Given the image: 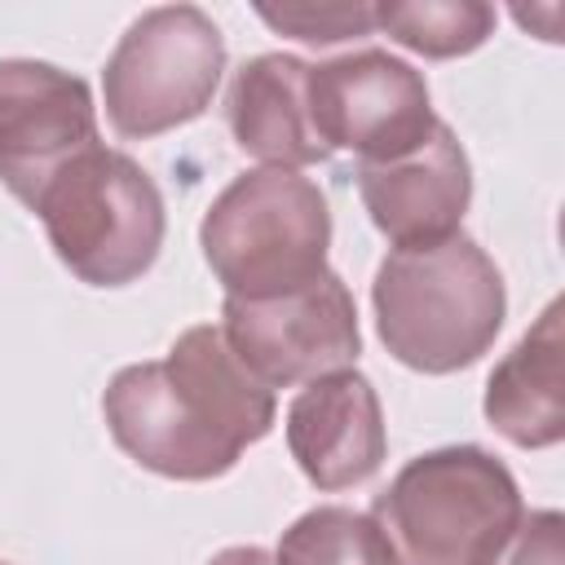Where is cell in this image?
<instances>
[{
	"label": "cell",
	"mask_w": 565,
	"mask_h": 565,
	"mask_svg": "<svg viewBox=\"0 0 565 565\" xmlns=\"http://www.w3.org/2000/svg\"><path fill=\"white\" fill-rule=\"evenodd\" d=\"M102 415L115 446L141 468L212 481L274 428V388L243 366L221 327L199 322L177 335L168 358L124 366L106 384Z\"/></svg>",
	"instance_id": "cell-1"
},
{
	"label": "cell",
	"mask_w": 565,
	"mask_h": 565,
	"mask_svg": "<svg viewBox=\"0 0 565 565\" xmlns=\"http://www.w3.org/2000/svg\"><path fill=\"white\" fill-rule=\"evenodd\" d=\"M384 349L424 375L477 362L503 327V274L468 238L450 234L428 247H393L371 287Z\"/></svg>",
	"instance_id": "cell-2"
},
{
	"label": "cell",
	"mask_w": 565,
	"mask_h": 565,
	"mask_svg": "<svg viewBox=\"0 0 565 565\" xmlns=\"http://www.w3.org/2000/svg\"><path fill=\"white\" fill-rule=\"evenodd\" d=\"M397 565H490L521 521L512 472L481 446L411 459L375 499Z\"/></svg>",
	"instance_id": "cell-3"
},
{
	"label": "cell",
	"mask_w": 565,
	"mask_h": 565,
	"mask_svg": "<svg viewBox=\"0 0 565 565\" xmlns=\"http://www.w3.org/2000/svg\"><path fill=\"white\" fill-rule=\"evenodd\" d=\"M199 243L225 300L296 291L327 274V194L291 168H252L212 199Z\"/></svg>",
	"instance_id": "cell-4"
},
{
	"label": "cell",
	"mask_w": 565,
	"mask_h": 565,
	"mask_svg": "<svg viewBox=\"0 0 565 565\" xmlns=\"http://www.w3.org/2000/svg\"><path fill=\"white\" fill-rule=\"evenodd\" d=\"M57 260L88 287L141 278L163 247V199L150 172L110 146L75 154L31 207Z\"/></svg>",
	"instance_id": "cell-5"
},
{
	"label": "cell",
	"mask_w": 565,
	"mask_h": 565,
	"mask_svg": "<svg viewBox=\"0 0 565 565\" xmlns=\"http://www.w3.org/2000/svg\"><path fill=\"white\" fill-rule=\"evenodd\" d=\"M225 71L221 26L199 4L146 9L102 71L106 119L119 137H154L207 110Z\"/></svg>",
	"instance_id": "cell-6"
},
{
	"label": "cell",
	"mask_w": 565,
	"mask_h": 565,
	"mask_svg": "<svg viewBox=\"0 0 565 565\" xmlns=\"http://www.w3.org/2000/svg\"><path fill=\"white\" fill-rule=\"evenodd\" d=\"M309 119L327 150H353L362 163H388L419 150L441 124L424 75L384 53L358 49L309 66Z\"/></svg>",
	"instance_id": "cell-7"
},
{
	"label": "cell",
	"mask_w": 565,
	"mask_h": 565,
	"mask_svg": "<svg viewBox=\"0 0 565 565\" xmlns=\"http://www.w3.org/2000/svg\"><path fill=\"white\" fill-rule=\"evenodd\" d=\"M221 331L243 366L269 388L353 371L362 349L353 296L331 269L269 300H225Z\"/></svg>",
	"instance_id": "cell-8"
},
{
	"label": "cell",
	"mask_w": 565,
	"mask_h": 565,
	"mask_svg": "<svg viewBox=\"0 0 565 565\" xmlns=\"http://www.w3.org/2000/svg\"><path fill=\"white\" fill-rule=\"evenodd\" d=\"M88 146H97V106L79 75L4 57L0 62V181L26 207Z\"/></svg>",
	"instance_id": "cell-9"
},
{
	"label": "cell",
	"mask_w": 565,
	"mask_h": 565,
	"mask_svg": "<svg viewBox=\"0 0 565 565\" xmlns=\"http://www.w3.org/2000/svg\"><path fill=\"white\" fill-rule=\"evenodd\" d=\"M358 190L375 230L393 247H428L459 234L472 199L468 154L446 124L433 137L388 163H358Z\"/></svg>",
	"instance_id": "cell-10"
},
{
	"label": "cell",
	"mask_w": 565,
	"mask_h": 565,
	"mask_svg": "<svg viewBox=\"0 0 565 565\" xmlns=\"http://www.w3.org/2000/svg\"><path fill=\"white\" fill-rule=\"evenodd\" d=\"M287 446L318 490H349L384 463V415L366 375L335 371L287 406Z\"/></svg>",
	"instance_id": "cell-11"
},
{
	"label": "cell",
	"mask_w": 565,
	"mask_h": 565,
	"mask_svg": "<svg viewBox=\"0 0 565 565\" xmlns=\"http://www.w3.org/2000/svg\"><path fill=\"white\" fill-rule=\"evenodd\" d=\"M305 79L309 66L291 53H260L234 71L225 115L243 154L260 159L265 168L291 172L331 154L313 132Z\"/></svg>",
	"instance_id": "cell-12"
},
{
	"label": "cell",
	"mask_w": 565,
	"mask_h": 565,
	"mask_svg": "<svg viewBox=\"0 0 565 565\" xmlns=\"http://www.w3.org/2000/svg\"><path fill=\"white\" fill-rule=\"evenodd\" d=\"M486 419L516 446L539 450L565 437V340L561 300H552L539 322L512 344V353L490 371Z\"/></svg>",
	"instance_id": "cell-13"
},
{
	"label": "cell",
	"mask_w": 565,
	"mask_h": 565,
	"mask_svg": "<svg viewBox=\"0 0 565 565\" xmlns=\"http://www.w3.org/2000/svg\"><path fill=\"white\" fill-rule=\"evenodd\" d=\"M375 26L424 57H459L486 44L494 9L481 0H388L375 4Z\"/></svg>",
	"instance_id": "cell-14"
},
{
	"label": "cell",
	"mask_w": 565,
	"mask_h": 565,
	"mask_svg": "<svg viewBox=\"0 0 565 565\" xmlns=\"http://www.w3.org/2000/svg\"><path fill=\"white\" fill-rule=\"evenodd\" d=\"M274 565H397L375 516L353 508H313L278 543Z\"/></svg>",
	"instance_id": "cell-15"
},
{
	"label": "cell",
	"mask_w": 565,
	"mask_h": 565,
	"mask_svg": "<svg viewBox=\"0 0 565 565\" xmlns=\"http://www.w3.org/2000/svg\"><path fill=\"white\" fill-rule=\"evenodd\" d=\"M260 22L305 44H340L375 31V4H256Z\"/></svg>",
	"instance_id": "cell-16"
},
{
	"label": "cell",
	"mask_w": 565,
	"mask_h": 565,
	"mask_svg": "<svg viewBox=\"0 0 565 565\" xmlns=\"http://www.w3.org/2000/svg\"><path fill=\"white\" fill-rule=\"evenodd\" d=\"M490 565H565V521L561 512H521L516 530Z\"/></svg>",
	"instance_id": "cell-17"
},
{
	"label": "cell",
	"mask_w": 565,
	"mask_h": 565,
	"mask_svg": "<svg viewBox=\"0 0 565 565\" xmlns=\"http://www.w3.org/2000/svg\"><path fill=\"white\" fill-rule=\"evenodd\" d=\"M207 565H274V556L265 547H225Z\"/></svg>",
	"instance_id": "cell-18"
},
{
	"label": "cell",
	"mask_w": 565,
	"mask_h": 565,
	"mask_svg": "<svg viewBox=\"0 0 565 565\" xmlns=\"http://www.w3.org/2000/svg\"><path fill=\"white\" fill-rule=\"evenodd\" d=\"M0 565H4V561H0Z\"/></svg>",
	"instance_id": "cell-19"
}]
</instances>
